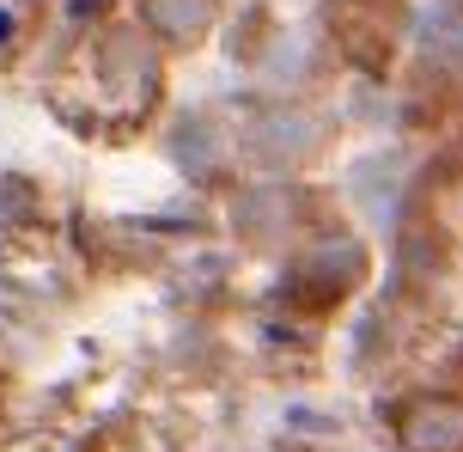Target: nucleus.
<instances>
[{
  "mask_svg": "<svg viewBox=\"0 0 463 452\" xmlns=\"http://www.w3.org/2000/svg\"><path fill=\"white\" fill-rule=\"evenodd\" d=\"M402 440L415 452H458L463 447V404L445 398H420L402 409Z\"/></svg>",
  "mask_w": 463,
  "mask_h": 452,
  "instance_id": "1",
  "label": "nucleus"
}]
</instances>
